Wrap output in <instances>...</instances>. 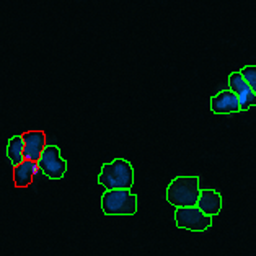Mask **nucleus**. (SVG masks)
Masks as SVG:
<instances>
[{
	"instance_id": "nucleus-7",
	"label": "nucleus",
	"mask_w": 256,
	"mask_h": 256,
	"mask_svg": "<svg viewBox=\"0 0 256 256\" xmlns=\"http://www.w3.org/2000/svg\"><path fill=\"white\" fill-rule=\"evenodd\" d=\"M22 137L24 142V160L38 164L46 148V134L42 130H28Z\"/></svg>"
},
{
	"instance_id": "nucleus-1",
	"label": "nucleus",
	"mask_w": 256,
	"mask_h": 256,
	"mask_svg": "<svg viewBox=\"0 0 256 256\" xmlns=\"http://www.w3.org/2000/svg\"><path fill=\"white\" fill-rule=\"evenodd\" d=\"M98 183L103 184L106 191L129 190L134 184V168L124 158H114L102 166L98 174Z\"/></svg>"
},
{
	"instance_id": "nucleus-12",
	"label": "nucleus",
	"mask_w": 256,
	"mask_h": 256,
	"mask_svg": "<svg viewBox=\"0 0 256 256\" xmlns=\"http://www.w3.org/2000/svg\"><path fill=\"white\" fill-rule=\"evenodd\" d=\"M242 77L245 78V82L250 85V88H252L254 93H256V66H246L243 67L242 70Z\"/></svg>"
},
{
	"instance_id": "nucleus-10",
	"label": "nucleus",
	"mask_w": 256,
	"mask_h": 256,
	"mask_svg": "<svg viewBox=\"0 0 256 256\" xmlns=\"http://www.w3.org/2000/svg\"><path fill=\"white\" fill-rule=\"evenodd\" d=\"M38 170H40L38 164H36V162H30V160H24L23 164L15 166L14 168V181H15L16 188H26V186H30L31 181H33V176Z\"/></svg>"
},
{
	"instance_id": "nucleus-8",
	"label": "nucleus",
	"mask_w": 256,
	"mask_h": 256,
	"mask_svg": "<svg viewBox=\"0 0 256 256\" xmlns=\"http://www.w3.org/2000/svg\"><path fill=\"white\" fill-rule=\"evenodd\" d=\"M210 111L216 114H232L242 111L240 102L232 90H224L210 98Z\"/></svg>"
},
{
	"instance_id": "nucleus-2",
	"label": "nucleus",
	"mask_w": 256,
	"mask_h": 256,
	"mask_svg": "<svg viewBox=\"0 0 256 256\" xmlns=\"http://www.w3.org/2000/svg\"><path fill=\"white\" fill-rule=\"evenodd\" d=\"M201 194L198 176H176L166 188V201L176 209L196 208Z\"/></svg>"
},
{
	"instance_id": "nucleus-11",
	"label": "nucleus",
	"mask_w": 256,
	"mask_h": 256,
	"mask_svg": "<svg viewBox=\"0 0 256 256\" xmlns=\"http://www.w3.org/2000/svg\"><path fill=\"white\" fill-rule=\"evenodd\" d=\"M7 157L10 158L14 168L24 162V142H23L22 136H14V137H10V139H8Z\"/></svg>"
},
{
	"instance_id": "nucleus-4",
	"label": "nucleus",
	"mask_w": 256,
	"mask_h": 256,
	"mask_svg": "<svg viewBox=\"0 0 256 256\" xmlns=\"http://www.w3.org/2000/svg\"><path fill=\"white\" fill-rule=\"evenodd\" d=\"M174 222L178 228L191 232H206L212 227V217L206 216L198 208H181L174 210Z\"/></svg>"
},
{
	"instance_id": "nucleus-3",
	"label": "nucleus",
	"mask_w": 256,
	"mask_h": 256,
	"mask_svg": "<svg viewBox=\"0 0 256 256\" xmlns=\"http://www.w3.org/2000/svg\"><path fill=\"white\" fill-rule=\"evenodd\" d=\"M102 209L106 216H134L137 212V196L129 190L104 191Z\"/></svg>"
},
{
	"instance_id": "nucleus-9",
	"label": "nucleus",
	"mask_w": 256,
	"mask_h": 256,
	"mask_svg": "<svg viewBox=\"0 0 256 256\" xmlns=\"http://www.w3.org/2000/svg\"><path fill=\"white\" fill-rule=\"evenodd\" d=\"M196 208L209 217L217 216L222 209L220 192L216 191V190H201V194H199Z\"/></svg>"
},
{
	"instance_id": "nucleus-5",
	"label": "nucleus",
	"mask_w": 256,
	"mask_h": 256,
	"mask_svg": "<svg viewBox=\"0 0 256 256\" xmlns=\"http://www.w3.org/2000/svg\"><path fill=\"white\" fill-rule=\"evenodd\" d=\"M40 170L44 173L49 180H60L64 178L67 172V162L62 158L60 148L58 146H46L41 158L38 162Z\"/></svg>"
},
{
	"instance_id": "nucleus-6",
	"label": "nucleus",
	"mask_w": 256,
	"mask_h": 256,
	"mask_svg": "<svg viewBox=\"0 0 256 256\" xmlns=\"http://www.w3.org/2000/svg\"><path fill=\"white\" fill-rule=\"evenodd\" d=\"M228 90H232L238 98L242 111H248L256 104V93L250 88L240 72H232L228 76Z\"/></svg>"
}]
</instances>
